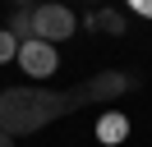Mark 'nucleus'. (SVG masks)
I'll return each instance as SVG.
<instances>
[{
	"label": "nucleus",
	"mask_w": 152,
	"mask_h": 147,
	"mask_svg": "<svg viewBox=\"0 0 152 147\" xmlns=\"http://www.w3.org/2000/svg\"><path fill=\"white\" fill-rule=\"evenodd\" d=\"M138 87L134 74H92L88 83H74L69 92H46V87H5L0 92V133L23 138V133H37V129L56 124V119L74 115L78 106H97V101H115L124 92Z\"/></svg>",
	"instance_id": "nucleus-1"
},
{
	"label": "nucleus",
	"mask_w": 152,
	"mask_h": 147,
	"mask_svg": "<svg viewBox=\"0 0 152 147\" xmlns=\"http://www.w3.org/2000/svg\"><path fill=\"white\" fill-rule=\"evenodd\" d=\"M56 64H60L56 46L37 41V37L19 46V69H23V74H32V78H51V74H56Z\"/></svg>",
	"instance_id": "nucleus-3"
},
{
	"label": "nucleus",
	"mask_w": 152,
	"mask_h": 147,
	"mask_svg": "<svg viewBox=\"0 0 152 147\" xmlns=\"http://www.w3.org/2000/svg\"><path fill=\"white\" fill-rule=\"evenodd\" d=\"M0 147H14V138H10V133H0Z\"/></svg>",
	"instance_id": "nucleus-9"
},
{
	"label": "nucleus",
	"mask_w": 152,
	"mask_h": 147,
	"mask_svg": "<svg viewBox=\"0 0 152 147\" xmlns=\"http://www.w3.org/2000/svg\"><path fill=\"white\" fill-rule=\"evenodd\" d=\"M74 28H78V18L69 14L65 5H37V9H32V37H37V41H46V46L69 41V37H74Z\"/></svg>",
	"instance_id": "nucleus-2"
},
{
	"label": "nucleus",
	"mask_w": 152,
	"mask_h": 147,
	"mask_svg": "<svg viewBox=\"0 0 152 147\" xmlns=\"http://www.w3.org/2000/svg\"><path fill=\"white\" fill-rule=\"evenodd\" d=\"M5 32H10L14 37V41H32V9H14V14H10V28H5Z\"/></svg>",
	"instance_id": "nucleus-5"
},
{
	"label": "nucleus",
	"mask_w": 152,
	"mask_h": 147,
	"mask_svg": "<svg viewBox=\"0 0 152 147\" xmlns=\"http://www.w3.org/2000/svg\"><path fill=\"white\" fill-rule=\"evenodd\" d=\"M88 23H92V28H102V32H124V18L115 14V9H102V14H92Z\"/></svg>",
	"instance_id": "nucleus-6"
},
{
	"label": "nucleus",
	"mask_w": 152,
	"mask_h": 147,
	"mask_svg": "<svg viewBox=\"0 0 152 147\" xmlns=\"http://www.w3.org/2000/svg\"><path fill=\"white\" fill-rule=\"evenodd\" d=\"M134 9H138V14H148V18H152V5H143V0H138V5H134Z\"/></svg>",
	"instance_id": "nucleus-8"
},
{
	"label": "nucleus",
	"mask_w": 152,
	"mask_h": 147,
	"mask_svg": "<svg viewBox=\"0 0 152 147\" xmlns=\"http://www.w3.org/2000/svg\"><path fill=\"white\" fill-rule=\"evenodd\" d=\"M10 60H19V41L0 28V64H10Z\"/></svg>",
	"instance_id": "nucleus-7"
},
{
	"label": "nucleus",
	"mask_w": 152,
	"mask_h": 147,
	"mask_svg": "<svg viewBox=\"0 0 152 147\" xmlns=\"http://www.w3.org/2000/svg\"><path fill=\"white\" fill-rule=\"evenodd\" d=\"M124 133H129V119H124L120 110H106V115L97 119V138H102V143H120Z\"/></svg>",
	"instance_id": "nucleus-4"
}]
</instances>
